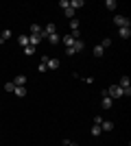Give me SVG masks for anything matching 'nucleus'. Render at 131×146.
I'll return each instance as SVG.
<instances>
[{"label": "nucleus", "mask_w": 131, "mask_h": 146, "mask_svg": "<svg viewBox=\"0 0 131 146\" xmlns=\"http://www.w3.org/2000/svg\"><path fill=\"white\" fill-rule=\"evenodd\" d=\"M13 90H15V85H13V81L5 83V92H11V94H13Z\"/></svg>", "instance_id": "b1692460"}, {"label": "nucleus", "mask_w": 131, "mask_h": 146, "mask_svg": "<svg viewBox=\"0 0 131 146\" xmlns=\"http://www.w3.org/2000/svg\"><path fill=\"white\" fill-rule=\"evenodd\" d=\"M13 85H15V87H24L26 85V76H24V74L15 76V79H13Z\"/></svg>", "instance_id": "39448f33"}, {"label": "nucleus", "mask_w": 131, "mask_h": 146, "mask_svg": "<svg viewBox=\"0 0 131 146\" xmlns=\"http://www.w3.org/2000/svg\"><path fill=\"white\" fill-rule=\"evenodd\" d=\"M100 122H103V118H100V116H94V124H98V127H100Z\"/></svg>", "instance_id": "c85d7f7f"}, {"label": "nucleus", "mask_w": 131, "mask_h": 146, "mask_svg": "<svg viewBox=\"0 0 131 146\" xmlns=\"http://www.w3.org/2000/svg\"><path fill=\"white\" fill-rule=\"evenodd\" d=\"M100 133H103V129H100L98 124H92V135H94V137H98Z\"/></svg>", "instance_id": "f3484780"}, {"label": "nucleus", "mask_w": 131, "mask_h": 146, "mask_svg": "<svg viewBox=\"0 0 131 146\" xmlns=\"http://www.w3.org/2000/svg\"><path fill=\"white\" fill-rule=\"evenodd\" d=\"M114 24L118 26V29H125V26H129V18H127V15H116V18H114Z\"/></svg>", "instance_id": "7ed1b4c3"}, {"label": "nucleus", "mask_w": 131, "mask_h": 146, "mask_svg": "<svg viewBox=\"0 0 131 146\" xmlns=\"http://www.w3.org/2000/svg\"><path fill=\"white\" fill-rule=\"evenodd\" d=\"M118 87H120V90H129V87H131L129 76H122V79H120V83H118Z\"/></svg>", "instance_id": "0eeeda50"}, {"label": "nucleus", "mask_w": 131, "mask_h": 146, "mask_svg": "<svg viewBox=\"0 0 131 146\" xmlns=\"http://www.w3.org/2000/svg\"><path fill=\"white\" fill-rule=\"evenodd\" d=\"M100 129H103V131H112V129H114V122L112 120H103V122H100Z\"/></svg>", "instance_id": "9d476101"}, {"label": "nucleus", "mask_w": 131, "mask_h": 146, "mask_svg": "<svg viewBox=\"0 0 131 146\" xmlns=\"http://www.w3.org/2000/svg\"><path fill=\"white\" fill-rule=\"evenodd\" d=\"M48 42H50V44H59V42H61L59 33H53V35H48Z\"/></svg>", "instance_id": "ddd939ff"}, {"label": "nucleus", "mask_w": 131, "mask_h": 146, "mask_svg": "<svg viewBox=\"0 0 131 146\" xmlns=\"http://www.w3.org/2000/svg\"><path fill=\"white\" fill-rule=\"evenodd\" d=\"M24 52H26V55H35V46H31V44H29V46L24 48Z\"/></svg>", "instance_id": "393cba45"}, {"label": "nucleus", "mask_w": 131, "mask_h": 146, "mask_svg": "<svg viewBox=\"0 0 131 146\" xmlns=\"http://www.w3.org/2000/svg\"><path fill=\"white\" fill-rule=\"evenodd\" d=\"M9 37H11V31H9V29H5L2 33H0V42H5V39H9Z\"/></svg>", "instance_id": "a211bd4d"}, {"label": "nucleus", "mask_w": 131, "mask_h": 146, "mask_svg": "<svg viewBox=\"0 0 131 146\" xmlns=\"http://www.w3.org/2000/svg\"><path fill=\"white\" fill-rule=\"evenodd\" d=\"M118 33H120V37H122V39H129V37H131V29H129V26H125V29H120Z\"/></svg>", "instance_id": "9b49d317"}, {"label": "nucleus", "mask_w": 131, "mask_h": 146, "mask_svg": "<svg viewBox=\"0 0 131 146\" xmlns=\"http://www.w3.org/2000/svg\"><path fill=\"white\" fill-rule=\"evenodd\" d=\"M0 33H2V31H0Z\"/></svg>", "instance_id": "c756f323"}, {"label": "nucleus", "mask_w": 131, "mask_h": 146, "mask_svg": "<svg viewBox=\"0 0 131 146\" xmlns=\"http://www.w3.org/2000/svg\"><path fill=\"white\" fill-rule=\"evenodd\" d=\"M31 35H39L42 37V26L39 24H31Z\"/></svg>", "instance_id": "f8f14e48"}, {"label": "nucleus", "mask_w": 131, "mask_h": 146, "mask_svg": "<svg viewBox=\"0 0 131 146\" xmlns=\"http://www.w3.org/2000/svg\"><path fill=\"white\" fill-rule=\"evenodd\" d=\"M100 105H103V109H112V105H114V100L109 96H103V100H100Z\"/></svg>", "instance_id": "6e6552de"}, {"label": "nucleus", "mask_w": 131, "mask_h": 146, "mask_svg": "<svg viewBox=\"0 0 131 146\" xmlns=\"http://www.w3.org/2000/svg\"><path fill=\"white\" fill-rule=\"evenodd\" d=\"M103 94H105V96H109V98L114 100V98H120V96H122V90H120L118 85H112L107 92H103Z\"/></svg>", "instance_id": "f257e3e1"}, {"label": "nucleus", "mask_w": 131, "mask_h": 146, "mask_svg": "<svg viewBox=\"0 0 131 146\" xmlns=\"http://www.w3.org/2000/svg\"><path fill=\"white\" fill-rule=\"evenodd\" d=\"M98 46H100V48H103V50H107V48H109V46H112V39L107 37V39H103V42H100Z\"/></svg>", "instance_id": "aec40b11"}, {"label": "nucleus", "mask_w": 131, "mask_h": 146, "mask_svg": "<svg viewBox=\"0 0 131 146\" xmlns=\"http://www.w3.org/2000/svg\"><path fill=\"white\" fill-rule=\"evenodd\" d=\"M20 46H22V48L29 46V35H20Z\"/></svg>", "instance_id": "412c9836"}, {"label": "nucleus", "mask_w": 131, "mask_h": 146, "mask_svg": "<svg viewBox=\"0 0 131 146\" xmlns=\"http://www.w3.org/2000/svg\"><path fill=\"white\" fill-rule=\"evenodd\" d=\"M59 7H61L63 11H66V9L70 7V0H59Z\"/></svg>", "instance_id": "bb28decb"}, {"label": "nucleus", "mask_w": 131, "mask_h": 146, "mask_svg": "<svg viewBox=\"0 0 131 146\" xmlns=\"http://www.w3.org/2000/svg\"><path fill=\"white\" fill-rule=\"evenodd\" d=\"M42 61L46 63V68H48V70H57V68H59V59H53V57H42Z\"/></svg>", "instance_id": "f03ea898"}, {"label": "nucleus", "mask_w": 131, "mask_h": 146, "mask_svg": "<svg viewBox=\"0 0 131 146\" xmlns=\"http://www.w3.org/2000/svg\"><path fill=\"white\" fill-rule=\"evenodd\" d=\"M39 39H42L39 35H29V44H31V46H37V44H39Z\"/></svg>", "instance_id": "4468645a"}, {"label": "nucleus", "mask_w": 131, "mask_h": 146, "mask_svg": "<svg viewBox=\"0 0 131 146\" xmlns=\"http://www.w3.org/2000/svg\"><path fill=\"white\" fill-rule=\"evenodd\" d=\"M70 31H79V20H76V18L70 20Z\"/></svg>", "instance_id": "4be33fe9"}, {"label": "nucleus", "mask_w": 131, "mask_h": 146, "mask_svg": "<svg viewBox=\"0 0 131 146\" xmlns=\"http://www.w3.org/2000/svg\"><path fill=\"white\" fill-rule=\"evenodd\" d=\"M105 7L109 9V11H114V9L118 7V2H116V0H107V2H105Z\"/></svg>", "instance_id": "6ab92c4d"}, {"label": "nucleus", "mask_w": 131, "mask_h": 146, "mask_svg": "<svg viewBox=\"0 0 131 146\" xmlns=\"http://www.w3.org/2000/svg\"><path fill=\"white\" fill-rule=\"evenodd\" d=\"M61 42L66 44V48H72V44H74V37H72V35H66V37H61Z\"/></svg>", "instance_id": "1a4fd4ad"}, {"label": "nucleus", "mask_w": 131, "mask_h": 146, "mask_svg": "<svg viewBox=\"0 0 131 146\" xmlns=\"http://www.w3.org/2000/svg\"><path fill=\"white\" fill-rule=\"evenodd\" d=\"M83 0H70V9H81Z\"/></svg>", "instance_id": "2eb2a0df"}, {"label": "nucleus", "mask_w": 131, "mask_h": 146, "mask_svg": "<svg viewBox=\"0 0 131 146\" xmlns=\"http://www.w3.org/2000/svg\"><path fill=\"white\" fill-rule=\"evenodd\" d=\"M13 94H15V96H26V87H15V90H13Z\"/></svg>", "instance_id": "dca6fc26"}, {"label": "nucleus", "mask_w": 131, "mask_h": 146, "mask_svg": "<svg viewBox=\"0 0 131 146\" xmlns=\"http://www.w3.org/2000/svg\"><path fill=\"white\" fill-rule=\"evenodd\" d=\"M103 55H105V50L100 46H94V57H103Z\"/></svg>", "instance_id": "5701e85b"}, {"label": "nucleus", "mask_w": 131, "mask_h": 146, "mask_svg": "<svg viewBox=\"0 0 131 146\" xmlns=\"http://www.w3.org/2000/svg\"><path fill=\"white\" fill-rule=\"evenodd\" d=\"M46 70H48V68H46V63H44V61H39V66H37V72H46Z\"/></svg>", "instance_id": "cd10ccee"}, {"label": "nucleus", "mask_w": 131, "mask_h": 146, "mask_svg": "<svg viewBox=\"0 0 131 146\" xmlns=\"http://www.w3.org/2000/svg\"><path fill=\"white\" fill-rule=\"evenodd\" d=\"M83 48H85V44H83L81 39H74V44H72V50H74V55H76V52H81Z\"/></svg>", "instance_id": "423d86ee"}, {"label": "nucleus", "mask_w": 131, "mask_h": 146, "mask_svg": "<svg viewBox=\"0 0 131 146\" xmlns=\"http://www.w3.org/2000/svg\"><path fill=\"white\" fill-rule=\"evenodd\" d=\"M63 13H66V18H70V20L74 18V9H70V7H68V9H66Z\"/></svg>", "instance_id": "a878e982"}, {"label": "nucleus", "mask_w": 131, "mask_h": 146, "mask_svg": "<svg viewBox=\"0 0 131 146\" xmlns=\"http://www.w3.org/2000/svg\"><path fill=\"white\" fill-rule=\"evenodd\" d=\"M53 33H55V24H53V22H48V24L42 29V37H48V35H53Z\"/></svg>", "instance_id": "20e7f679"}]
</instances>
